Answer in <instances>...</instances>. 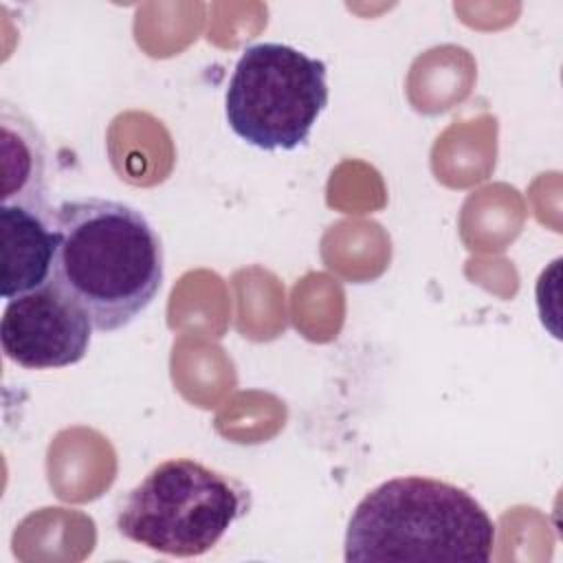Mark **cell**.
<instances>
[{
  "label": "cell",
  "mask_w": 563,
  "mask_h": 563,
  "mask_svg": "<svg viewBox=\"0 0 563 563\" xmlns=\"http://www.w3.org/2000/svg\"><path fill=\"white\" fill-rule=\"evenodd\" d=\"M53 227L51 282L88 312L95 330H123L150 308L163 286L165 253L145 213L88 196L57 205Z\"/></svg>",
  "instance_id": "cell-1"
},
{
  "label": "cell",
  "mask_w": 563,
  "mask_h": 563,
  "mask_svg": "<svg viewBox=\"0 0 563 563\" xmlns=\"http://www.w3.org/2000/svg\"><path fill=\"white\" fill-rule=\"evenodd\" d=\"M347 563H486L495 523L464 488L422 475L372 488L345 530Z\"/></svg>",
  "instance_id": "cell-2"
},
{
  "label": "cell",
  "mask_w": 563,
  "mask_h": 563,
  "mask_svg": "<svg viewBox=\"0 0 563 563\" xmlns=\"http://www.w3.org/2000/svg\"><path fill=\"white\" fill-rule=\"evenodd\" d=\"M251 510L249 488L189 457L156 464L117 508V530L167 556H200Z\"/></svg>",
  "instance_id": "cell-3"
},
{
  "label": "cell",
  "mask_w": 563,
  "mask_h": 563,
  "mask_svg": "<svg viewBox=\"0 0 563 563\" xmlns=\"http://www.w3.org/2000/svg\"><path fill=\"white\" fill-rule=\"evenodd\" d=\"M323 59L282 42L242 51L224 92V117L244 143L264 152L303 145L328 106Z\"/></svg>",
  "instance_id": "cell-4"
},
{
  "label": "cell",
  "mask_w": 563,
  "mask_h": 563,
  "mask_svg": "<svg viewBox=\"0 0 563 563\" xmlns=\"http://www.w3.org/2000/svg\"><path fill=\"white\" fill-rule=\"evenodd\" d=\"M88 312L53 282L7 301L0 321L2 352L26 369L79 363L92 341Z\"/></svg>",
  "instance_id": "cell-5"
},
{
  "label": "cell",
  "mask_w": 563,
  "mask_h": 563,
  "mask_svg": "<svg viewBox=\"0 0 563 563\" xmlns=\"http://www.w3.org/2000/svg\"><path fill=\"white\" fill-rule=\"evenodd\" d=\"M0 292L7 301L48 284L55 260L53 209L0 205Z\"/></svg>",
  "instance_id": "cell-6"
},
{
  "label": "cell",
  "mask_w": 563,
  "mask_h": 563,
  "mask_svg": "<svg viewBox=\"0 0 563 563\" xmlns=\"http://www.w3.org/2000/svg\"><path fill=\"white\" fill-rule=\"evenodd\" d=\"M2 205L46 207L48 150L42 132L18 106L0 103Z\"/></svg>",
  "instance_id": "cell-7"
}]
</instances>
